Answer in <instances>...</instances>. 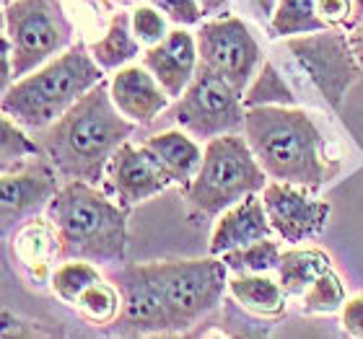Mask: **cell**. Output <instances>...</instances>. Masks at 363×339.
Here are the masks:
<instances>
[{"mask_svg":"<svg viewBox=\"0 0 363 339\" xmlns=\"http://www.w3.org/2000/svg\"><path fill=\"white\" fill-rule=\"evenodd\" d=\"M322 117L306 106H250L242 135L272 181L319 189L342 168V148Z\"/></svg>","mask_w":363,"mask_h":339,"instance_id":"6da1fadb","label":"cell"},{"mask_svg":"<svg viewBox=\"0 0 363 339\" xmlns=\"http://www.w3.org/2000/svg\"><path fill=\"white\" fill-rule=\"evenodd\" d=\"M138 125L114 106L109 84L101 81L73 104L60 120L39 132L45 159L62 181H104L106 166L122 143L135 135Z\"/></svg>","mask_w":363,"mask_h":339,"instance_id":"7a4b0ae2","label":"cell"},{"mask_svg":"<svg viewBox=\"0 0 363 339\" xmlns=\"http://www.w3.org/2000/svg\"><path fill=\"white\" fill-rule=\"evenodd\" d=\"M265 62L283 81L296 106L325 114L337 112L342 98L363 76L345 29L270 39Z\"/></svg>","mask_w":363,"mask_h":339,"instance_id":"3957f363","label":"cell"},{"mask_svg":"<svg viewBox=\"0 0 363 339\" xmlns=\"http://www.w3.org/2000/svg\"><path fill=\"white\" fill-rule=\"evenodd\" d=\"M45 215L57 228L62 259H86L99 267L128 262V210L99 184L62 181Z\"/></svg>","mask_w":363,"mask_h":339,"instance_id":"277c9868","label":"cell"},{"mask_svg":"<svg viewBox=\"0 0 363 339\" xmlns=\"http://www.w3.org/2000/svg\"><path fill=\"white\" fill-rule=\"evenodd\" d=\"M104 76L106 73L89 52V45L78 39L62 54L3 91L0 109L31 132H42L78 104L94 86L101 84Z\"/></svg>","mask_w":363,"mask_h":339,"instance_id":"5b68a950","label":"cell"},{"mask_svg":"<svg viewBox=\"0 0 363 339\" xmlns=\"http://www.w3.org/2000/svg\"><path fill=\"white\" fill-rule=\"evenodd\" d=\"M159 298L167 334H184L208 318L228 293V267L220 256L140 262Z\"/></svg>","mask_w":363,"mask_h":339,"instance_id":"8992f818","label":"cell"},{"mask_svg":"<svg viewBox=\"0 0 363 339\" xmlns=\"http://www.w3.org/2000/svg\"><path fill=\"white\" fill-rule=\"evenodd\" d=\"M270 176L259 166L257 156L242 132L218 135L205 143L203 163L184 192L187 207L200 218H218L220 212L242 202L244 197L259 195Z\"/></svg>","mask_w":363,"mask_h":339,"instance_id":"52a82bcc","label":"cell"},{"mask_svg":"<svg viewBox=\"0 0 363 339\" xmlns=\"http://www.w3.org/2000/svg\"><path fill=\"white\" fill-rule=\"evenodd\" d=\"M3 37L13 50L16 81L78 42V23L62 0H13L3 6Z\"/></svg>","mask_w":363,"mask_h":339,"instance_id":"ba28073f","label":"cell"},{"mask_svg":"<svg viewBox=\"0 0 363 339\" xmlns=\"http://www.w3.org/2000/svg\"><path fill=\"white\" fill-rule=\"evenodd\" d=\"M244 117L247 104L242 91L205 65L197 68L192 84L164 112V120H172L200 143L228 132H242Z\"/></svg>","mask_w":363,"mask_h":339,"instance_id":"9c48e42d","label":"cell"},{"mask_svg":"<svg viewBox=\"0 0 363 339\" xmlns=\"http://www.w3.org/2000/svg\"><path fill=\"white\" fill-rule=\"evenodd\" d=\"M195 39L200 65L216 70L228 84L247 93L250 84L265 62L262 45L255 37L250 21H244L236 13L205 18L195 29Z\"/></svg>","mask_w":363,"mask_h":339,"instance_id":"30bf717a","label":"cell"},{"mask_svg":"<svg viewBox=\"0 0 363 339\" xmlns=\"http://www.w3.org/2000/svg\"><path fill=\"white\" fill-rule=\"evenodd\" d=\"M314 189L286 184V181H267V187L259 192L265 202L267 218L280 241L288 246L317 239L325 231L333 205L322 197L311 195Z\"/></svg>","mask_w":363,"mask_h":339,"instance_id":"8fae6325","label":"cell"},{"mask_svg":"<svg viewBox=\"0 0 363 339\" xmlns=\"http://www.w3.org/2000/svg\"><path fill=\"white\" fill-rule=\"evenodd\" d=\"M174 187L169 173L143 143H122L104 173V189L125 207L133 210L156 195Z\"/></svg>","mask_w":363,"mask_h":339,"instance_id":"7c38bea8","label":"cell"},{"mask_svg":"<svg viewBox=\"0 0 363 339\" xmlns=\"http://www.w3.org/2000/svg\"><path fill=\"white\" fill-rule=\"evenodd\" d=\"M62 187V176L47 159H37L23 168L0 173V218L3 234L21 226L23 220L47 212L52 197Z\"/></svg>","mask_w":363,"mask_h":339,"instance_id":"4fadbf2b","label":"cell"},{"mask_svg":"<svg viewBox=\"0 0 363 339\" xmlns=\"http://www.w3.org/2000/svg\"><path fill=\"white\" fill-rule=\"evenodd\" d=\"M109 93H112L114 106L130 122H135L138 127L153 125L159 117H164V112L174 101L143 62H133L112 73Z\"/></svg>","mask_w":363,"mask_h":339,"instance_id":"5bb4252c","label":"cell"},{"mask_svg":"<svg viewBox=\"0 0 363 339\" xmlns=\"http://www.w3.org/2000/svg\"><path fill=\"white\" fill-rule=\"evenodd\" d=\"M140 62L156 76V81L164 86L169 96L179 98L184 88L192 84L197 68H200L195 31L184 29V26H174L164 42L145 50Z\"/></svg>","mask_w":363,"mask_h":339,"instance_id":"9a60e30c","label":"cell"},{"mask_svg":"<svg viewBox=\"0 0 363 339\" xmlns=\"http://www.w3.org/2000/svg\"><path fill=\"white\" fill-rule=\"evenodd\" d=\"M11 254L31 285L50 287L55 262L57 259L62 262L60 236H57L52 220L34 215V218L23 220L21 226H16L13 236H11Z\"/></svg>","mask_w":363,"mask_h":339,"instance_id":"2e32d148","label":"cell"},{"mask_svg":"<svg viewBox=\"0 0 363 339\" xmlns=\"http://www.w3.org/2000/svg\"><path fill=\"white\" fill-rule=\"evenodd\" d=\"M272 236H275V231L270 226L262 197L250 195L216 218L208 254L220 256L226 251L242 249L247 243L259 241V239H272Z\"/></svg>","mask_w":363,"mask_h":339,"instance_id":"e0dca14e","label":"cell"},{"mask_svg":"<svg viewBox=\"0 0 363 339\" xmlns=\"http://www.w3.org/2000/svg\"><path fill=\"white\" fill-rule=\"evenodd\" d=\"M140 143L159 159V163L169 173V179H172L174 187H187L189 181L195 179L200 163H203L205 148L200 145L197 137H192L182 127L156 132V135L145 137Z\"/></svg>","mask_w":363,"mask_h":339,"instance_id":"ac0fdd59","label":"cell"},{"mask_svg":"<svg viewBox=\"0 0 363 339\" xmlns=\"http://www.w3.org/2000/svg\"><path fill=\"white\" fill-rule=\"evenodd\" d=\"M228 295L244 311L259 318H278L288 309V293L272 272H231L228 275Z\"/></svg>","mask_w":363,"mask_h":339,"instance_id":"d6986e66","label":"cell"},{"mask_svg":"<svg viewBox=\"0 0 363 339\" xmlns=\"http://www.w3.org/2000/svg\"><path fill=\"white\" fill-rule=\"evenodd\" d=\"M86 45H89V52L94 54V60L99 62V68L104 73H117L125 65H133L145 52V47L133 34L130 13H125L122 8L112 16L106 29Z\"/></svg>","mask_w":363,"mask_h":339,"instance_id":"ffe728a7","label":"cell"},{"mask_svg":"<svg viewBox=\"0 0 363 339\" xmlns=\"http://www.w3.org/2000/svg\"><path fill=\"white\" fill-rule=\"evenodd\" d=\"M330 267H333V259H330L327 251H322L319 246H301V243H296V246L283 251L275 275H278L280 285L288 293V298H301L303 290L319 275H325Z\"/></svg>","mask_w":363,"mask_h":339,"instance_id":"44dd1931","label":"cell"},{"mask_svg":"<svg viewBox=\"0 0 363 339\" xmlns=\"http://www.w3.org/2000/svg\"><path fill=\"white\" fill-rule=\"evenodd\" d=\"M330 29L319 16L317 0H278L275 16L267 29V39H288Z\"/></svg>","mask_w":363,"mask_h":339,"instance_id":"7402d4cb","label":"cell"},{"mask_svg":"<svg viewBox=\"0 0 363 339\" xmlns=\"http://www.w3.org/2000/svg\"><path fill=\"white\" fill-rule=\"evenodd\" d=\"M73 309L78 311V316L84 318L86 324L106 326V329H109V326H112L122 314L120 287L114 285V280L112 282L99 280V282H94L91 287H86Z\"/></svg>","mask_w":363,"mask_h":339,"instance_id":"603a6c76","label":"cell"},{"mask_svg":"<svg viewBox=\"0 0 363 339\" xmlns=\"http://www.w3.org/2000/svg\"><path fill=\"white\" fill-rule=\"evenodd\" d=\"M0 171H16L37 159H45L42 143L29 137L26 127L3 114L0 122Z\"/></svg>","mask_w":363,"mask_h":339,"instance_id":"cb8c5ba5","label":"cell"},{"mask_svg":"<svg viewBox=\"0 0 363 339\" xmlns=\"http://www.w3.org/2000/svg\"><path fill=\"white\" fill-rule=\"evenodd\" d=\"M345 301H348V293H345V285H342L340 275L335 272V267H330L325 275H319V277L303 290L301 298H298L303 316H330V314H340Z\"/></svg>","mask_w":363,"mask_h":339,"instance_id":"d4e9b609","label":"cell"},{"mask_svg":"<svg viewBox=\"0 0 363 339\" xmlns=\"http://www.w3.org/2000/svg\"><path fill=\"white\" fill-rule=\"evenodd\" d=\"M99 280H104L101 272H99V264L86 262V259H62V264L55 267L52 277H50V290L62 303L76 306L81 293L94 282H99Z\"/></svg>","mask_w":363,"mask_h":339,"instance_id":"484cf974","label":"cell"},{"mask_svg":"<svg viewBox=\"0 0 363 339\" xmlns=\"http://www.w3.org/2000/svg\"><path fill=\"white\" fill-rule=\"evenodd\" d=\"M280 256H283L280 239L272 236V239H259L255 243H247L242 249L226 251V254H220V259L228 267V272H275Z\"/></svg>","mask_w":363,"mask_h":339,"instance_id":"4316f807","label":"cell"},{"mask_svg":"<svg viewBox=\"0 0 363 339\" xmlns=\"http://www.w3.org/2000/svg\"><path fill=\"white\" fill-rule=\"evenodd\" d=\"M130 26L145 50L164 42L172 31V21L167 18V13H161L153 3H140V6L130 8Z\"/></svg>","mask_w":363,"mask_h":339,"instance_id":"83f0119b","label":"cell"},{"mask_svg":"<svg viewBox=\"0 0 363 339\" xmlns=\"http://www.w3.org/2000/svg\"><path fill=\"white\" fill-rule=\"evenodd\" d=\"M148 3H153L161 13H167V18L174 26L192 29V26H200L205 21V13L197 0H148Z\"/></svg>","mask_w":363,"mask_h":339,"instance_id":"f1b7e54d","label":"cell"},{"mask_svg":"<svg viewBox=\"0 0 363 339\" xmlns=\"http://www.w3.org/2000/svg\"><path fill=\"white\" fill-rule=\"evenodd\" d=\"M275 8H278V0H234L231 13L242 16L244 21L255 23L267 34L272 16H275Z\"/></svg>","mask_w":363,"mask_h":339,"instance_id":"f546056e","label":"cell"},{"mask_svg":"<svg viewBox=\"0 0 363 339\" xmlns=\"http://www.w3.org/2000/svg\"><path fill=\"white\" fill-rule=\"evenodd\" d=\"M319 16L327 21L330 29H345L353 26V0H317Z\"/></svg>","mask_w":363,"mask_h":339,"instance_id":"4dcf8cb0","label":"cell"},{"mask_svg":"<svg viewBox=\"0 0 363 339\" xmlns=\"http://www.w3.org/2000/svg\"><path fill=\"white\" fill-rule=\"evenodd\" d=\"M340 326L348 337L363 339V290L345 301L340 311Z\"/></svg>","mask_w":363,"mask_h":339,"instance_id":"1f68e13d","label":"cell"},{"mask_svg":"<svg viewBox=\"0 0 363 339\" xmlns=\"http://www.w3.org/2000/svg\"><path fill=\"white\" fill-rule=\"evenodd\" d=\"M200 8H203L205 18H216V16L231 13V3L234 0H197Z\"/></svg>","mask_w":363,"mask_h":339,"instance_id":"d6a6232c","label":"cell"},{"mask_svg":"<svg viewBox=\"0 0 363 339\" xmlns=\"http://www.w3.org/2000/svg\"><path fill=\"white\" fill-rule=\"evenodd\" d=\"M348 42H350L353 54H356V62L363 70V23H358V26H353V29L348 31Z\"/></svg>","mask_w":363,"mask_h":339,"instance_id":"836d02e7","label":"cell"},{"mask_svg":"<svg viewBox=\"0 0 363 339\" xmlns=\"http://www.w3.org/2000/svg\"><path fill=\"white\" fill-rule=\"evenodd\" d=\"M353 8H356V11H353V26H358V23H363V0H353ZM353 26H350V29H353Z\"/></svg>","mask_w":363,"mask_h":339,"instance_id":"e575fe53","label":"cell"},{"mask_svg":"<svg viewBox=\"0 0 363 339\" xmlns=\"http://www.w3.org/2000/svg\"><path fill=\"white\" fill-rule=\"evenodd\" d=\"M117 8H135L140 6V3H145V0H112Z\"/></svg>","mask_w":363,"mask_h":339,"instance_id":"d590c367","label":"cell"},{"mask_svg":"<svg viewBox=\"0 0 363 339\" xmlns=\"http://www.w3.org/2000/svg\"><path fill=\"white\" fill-rule=\"evenodd\" d=\"M8 3H13V0H3V6H8Z\"/></svg>","mask_w":363,"mask_h":339,"instance_id":"8d00e7d4","label":"cell"}]
</instances>
